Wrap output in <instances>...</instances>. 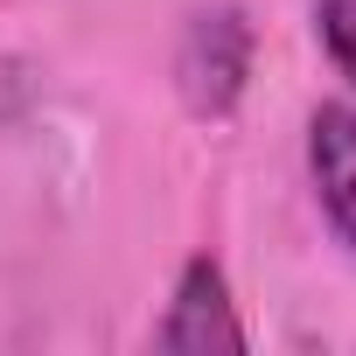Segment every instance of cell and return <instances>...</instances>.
Returning a JSON list of instances; mask_svg holds the SVG:
<instances>
[{"label": "cell", "instance_id": "cell-1", "mask_svg": "<svg viewBox=\"0 0 356 356\" xmlns=\"http://www.w3.org/2000/svg\"><path fill=\"white\" fill-rule=\"evenodd\" d=\"M245 70H252V29L238 8H210L189 22L182 35V56H175V77H182V98L196 112H231L238 91H245Z\"/></svg>", "mask_w": 356, "mask_h": 356}, {"label": "cell", "instance_id": "cell-2", "mask_svg": "<svg viewBox=\"0 0 356 356\" xmlns=\"http://www.w3.org/2000/svg\"><path fill=\"white\" fill-rule=\"evenodd\" d=\"M161 349H189V356H210V349H245V328L231 314V293H224V273L210 259H189L182 286H175V307L154 335Z\"/></svg>", "mask_w": 356, "mask_h": 356}, {"label": "cell", "instance_id": "cell-3", "mask_svg": "<svg viewBox=\"0 0 356 356\" xmlns=\"http://www.w3.org/2000/svg\"><path fill=\"white\" fill-rule=\"evenodd\" d=\"M307 133H314L307 154H314L321 210H328V224L356 245V105H321Z\"/></svg>", "mask_w": 356, "mask_h": 356}, {"label": "cell", "instance_id": "cell-4", "mask_svg": "<svg viewBox=\"0 0 356 356\" xmlns=\"http://www.w3.org/2000/svg\"><path fill=\"white\" fill-rule=\"evenodd\" d=\"M321 42H328L335 70L356 84V0H321Z\"/></svg>", "mask_w": 356, "mask_h": 356}]
</instances>
